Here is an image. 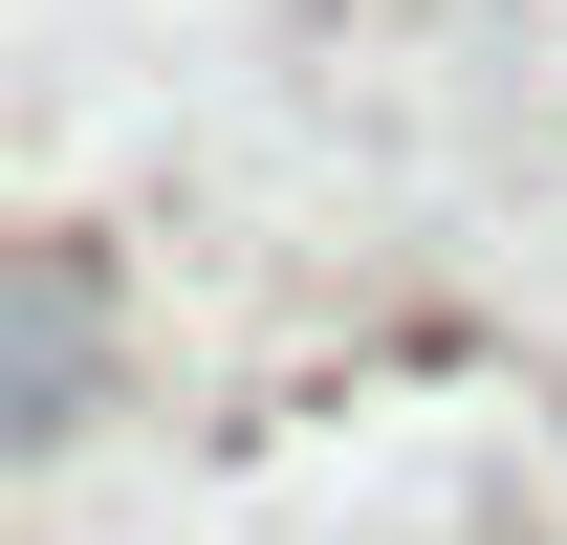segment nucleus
Instances as JSON below:
<instances>
[{
  "instance_id": "1",
  "label": "nucleus",
  "mask_w": 567,
  "mask_h": 545,
  "mask_svg": "<svg viewBox=\"0 0 567 545\" xmlns=\"http://www.w3.org/2000/svg\"><path fill=\"white\" fill-rule=\"evenodd\" d=\"M66 414H87V284L22 263V436H66Z\"/></svg>"
}]
</instances>
